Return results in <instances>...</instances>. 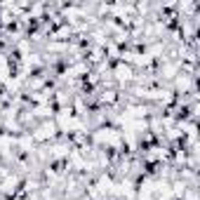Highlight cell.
Returning <instances> with one entry per match:
<instances>
[{"label":"cell","instance_id":"cell-1","mask_svg":"<svg viewBox=\"0 0 200 200\" xmlns=\"http://www.w3.org/2000/svg\"><path fill=\"white\" fill-rule=\"evenodd\" d=\"M177 85H179V90H186V87H188V78H179Z\"/></svg>","mask_w":200,"mask_h":200}]
</instances>
